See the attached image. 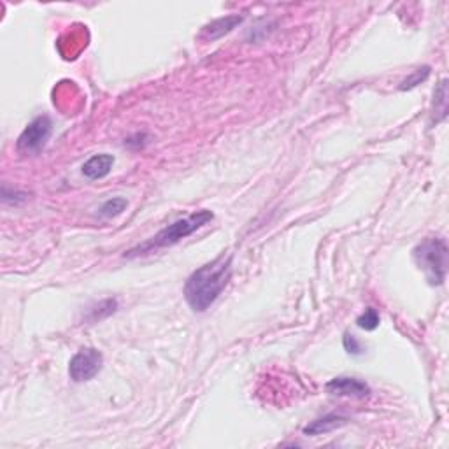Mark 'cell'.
<instances>
[{"label": "cell", "mask_w": 449, "mask_h": 449, "mask_svg": "<svg viewBox=\"0 0 449 449\" xmlns=\"http://www.w3.org/2000/svg\"><path fill=\"white\" fill-rule=\"evenodd\" d=\"M232 277V256H218L198 267L184 282V299L195 313H205L218 300Z\"/></svg>", "instance_id": "6da1fadb"}, {"label": "cell", "mask_w": 449, "mask_h": 449, "mask_svg": "<svg viewBox=\"0 0 449 449\" xmlns=\"http://www.w3.org/2000/svg\"><path fill=\"white\" fill-rule=\"evenodd\" d=\"M215 220V215L208 209H202V211L193 212V215L186 216V218H181L177 222L167 224L164 230L158 232L155 237H151L150 241H146L144 244H139L137 248H132L130 251L125 253L126 258H136V256L148 255V253H153L157 249L162 248H170V246L177 244L183 239L190 237L191 234H195L197 230H200L202 227H205L208 223H211Z\"/></svg>", "instance_id": "7a4b0ae2"}, {"label": "cell", "mask_w": 449, "mask_h": 449, "mask_svg": "<svg viewBox=\"0 0 449 449\" xmlns=\"http://www.w3.org/2000/svg\"><path fill=\"white\" fill-rule=\"evenodd\" d=\"M448 242L444 237H429L412 249V258L423 270L430 286H443L448 276Z\"/></svg>", "instance_id": "3957f363"}, {"label": "cell", "mask_w": 449, "mask_h": 449, "mask_svg": "<svg viewBox=\"0 0 449 449\" xmlns=\"http://www.w3.org/2000/svg\"><path fill=\"white\" fill-rule=\"evenodd\" d=\"M53 132V123L49 116L42 114L32 119L23 132L20 133L16 143V150L23 155H35L46 146Z\"/></svg>", "instance_id": "277c9868"}, {"label": "cell", "mask_w": 449, "mask_h": 449, "mask_svg": "<svg viewBox=\"0 0 449 449\" xmlns=\"http://www.w3.org/2000/svg\"><path fill=\"white\" fill-rule=\"evenodd\" d=\"M104 364V357L95 347L78 351L68 361V376L74 383H85L95 378Z\"/></svg>", "instance_id": "5b68a950"}, {"label": "cell", "mask_w": 449, "mask_h": 449, "mask_svg": "<svg viewBox=\"0 0 449 449\" xmlns=\"http://www.w3.org/2000/svg\"><path fill=\"white\" fill-rule=\"evenodd\" d=\"M327 392L337 397H353V398H365L371 395V386L365 381L357 378H346V376H340V378H334L332 381L327 383Z\"/></svg>", "instance_id": "8992f818"}, {"label": "cell", "mask_w": 449, "mask_h": 449, "mask_svg": "<svg viewBox=\"0 0 449 449\" xmlns=\"http://www.w3.org/2000/svg\"><path fill=\"white\" fill-rule=\"evenodd\" d=\"M242 21H244V18L239 16V14H232V16L220 18V20L211 21V23L205 25L204 30H202V39H205V41H216V39L230 34V32L234 30V28H237Z\"/></svg>", "instance_id": "52a82bcc"}, {"label": "cell", "mask_w": 449, "mask_h": 449, "mask_svg": "<svg viewBox=\"0 0 449 449\" xmlns=\"http://www.w3.org/2000/svg\"><path fill=\"white\" fill-rule=\"evenodd\" d=\"M114 162V157L109 153L93 155L92 158H88V160L83 164V174H85V177H88V179L92 181L102 179V177H106L107 174L111 172Z\"/></svg>", "instance_id": "ba28073f"}, {"label": "cell", "mask_w": 449, "mask_h": 449, "mask_svg": "<svg viewBox=\"0 0 449 449\" xmlns=\"http://www.w3.org/2000/svg\"><path fill=\"white\" fill-rule=\"evenodd\" d=\"M347 423V418L340 414H327L323 418H318L314 419L311 425H307L304 429V436H321V433H328V432H334L335 429H340Z\"/></svg>", "instance_id": "9c48e42d"}, {"label": "cell", "mask_w": 449, "mask_h": 449, "mask_svg": "<svg viewBox=\"0 0 449 449\" xmlns=\"http://www.w3.org/2000/svg\"><path fill=\"white\" fill-rule=\"evenodd\" d=\"M448 116V79L437 85L433 90V107H432V125L444 121Z\"/></svg>", "instance_id": "30bf717a"}, {"label": "cell", "mask_w": 449, "mask_h": 449, "mask_svg": "<svg viewBox=\"0 0 449 449\" xmlns=\"http://www.w3.org/2000/svg\"><path fill=\"white\" fill-rule=\"evenodd\" d=\"M116 309H118V300L116 299H106L99 304H93L88 309V314H86V321L97 323V321L106 320L116 313Z\"/></svg>", "instance_id": "8fae6325"}, {"label": "cell", "mask_w": 449, "mask_h": 449, "mask_svg": "<svg viewBox=\"0 0 449 449\" xmlns=\"http://www.w3.org/2000/svg\"><path fill=\"white\" fill-rule=\"evenodd\" d=\"M128 208V202H126V198L123 197H114V198H109V200H106L102 204V208L99 209V215L102 216V218H116V216L121 215L125 209Z\"/></svg>", "instance_id": "7c38bea8"}, {"label": "cell", "mask_w": 449, "mask_h": 449, "mask_svg": "<svg viewBox=\"0 0 449 449\" xmlns=\"http://www.w3.org/2000/svg\"><path fill=\"white\" fill-rule=\"evenodd\" d=\"M429 76H430V67H429V65L416 68V71L412 72L411 76H407V78H405L404 81L400 83L398 90H400V92H405V90L416 88V86L421 85L423 81H426V79H429Z\"/></svg>", "instance_id": "4fadbf2b"}, {"label": "cell", "mask_w": 449, "mask_h": 449, "mask_svg": "<svg viewBox=\"0 0 449 449\" xmlns=\"http://www.w3.org/2000/svg\"><path fill=\"white\" fill-rule=\"evenodd\" d=\"M379 323H381V318H379L378 309H374V307L365 309V313L361 314V316H358L357 320L358 327H360L361 330H367V332L376 330V328L379 327Z\"/></svg>", "instance_id": "5bb4252c"}, {"label": "cell", "mask_w": 449, "mask_h": 449, "mask_svg": "<svg viewBox=\"0 0 449 449\" xmlns=\"http://www.w3.org/2000/svg\"><path fill=\"white\" fill-rule=\"evenodd\" d=\"M28 198V193H25V191H20V190H9L7 186L2 188V202L4 204H21V202H25Z\"/></svg>", "instance_id": "9a60e30c"}, {"label": "cell", "mask_w": 449, "mask_h": 449, "mask_svg": "<svg viewBox=\"0 0 449 449\" xmlns=\"http://www.w3.org/2000/svg\"><path fill=\"white\" fill-rule=\"evenodd\" d=\"M342 344H344V349H346L349 354H364V346L358 342V339L354 335L351 334L344 335Z\"/></svg>", "instance_id": "2e32d148"}]
</instances>
